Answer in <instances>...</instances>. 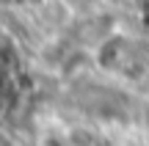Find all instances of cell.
<instances>
[{"label": "cell", "instance_id": "cell-1", "mask_svg": "<svg viewBox=\"0 0 149 146\" xmlns=\"http://www.w3.org/2000/svg\"><path fill=\"white\" fill-rule=\"evenodd\" d=\"M72 146H102V141H100V138H97L94 135V132H74V135H72Z\"/></svg>", "mask_w": 149, "mask_h": 146}]
</instances>
